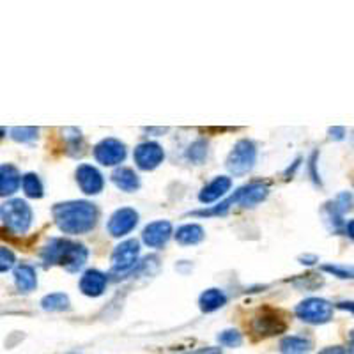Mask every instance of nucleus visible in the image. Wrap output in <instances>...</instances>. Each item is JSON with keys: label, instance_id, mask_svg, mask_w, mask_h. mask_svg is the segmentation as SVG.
I'll return each mask as SVG.
<instances>
[{"label": "nucleus", "instance_id": "nucleus-13", "mask_svg": "<svg viewBox=\"0 0 354 354\" xmlns=\"http://www.w3.org/2000/svg\"><path fill=\"white\" fill-rule=\"evenodd\" d=\"M172 236V223L167 220H158L149 223L142 232V241L149 248H163Z\"/></svg>", "mask_w": 354, "mask_h": 354}, {"label": "nucleus", "instance_id": "nucleus-2", "mask_svg": "<svg viewBox=\"0 0 354 354\" xmlns=\"http://www.w3.org/2000/svg\"><path fill=\"white\" fill-rule=\"evenodd\" d=\"M88 252L82 243L69 241L64 238L50 239L41 250V261L44 268L48 266H62L69 273H77L85 266Z\"/></svg>", "mask_w": 354, "mask_h": 354}, {"label": "nucleus", "instance_id": "nucleus-37", "mask_svg": "<svg viewBox=\"0 0 354 354\" xmlns=\"http://www.w3.org/2000/svg\"><path fill=\"white\" fill-rule=\"evenodd\" d=\"M346 234H347V236H349V238L353 239V241H354V220L347 221V225H346Z\"/></svg>", "mask_w": 354, "mask_h": 354}, {"label": "nucleus", "instance_id": "nucleus-11", "mask_svg": "<svg viewBox=\"0 0 354 354\" xmlns=\"http://www.w3.org/2000/svg\"><path fill=\"white\" fill-rule=\"evenodd\" d=\"M138 223V213L131 207H121L110 216L109 232L113 238H122L131 232Z\"/></svg>", "mask_w": 354, "mask_h": 354}, {"label": "nucleus", "instance_id": "nucleus-35", "mask_svg": "<svg viewBox=\"0 0 354 354\" xmlns=\"http://www.w3.org/2000/svg\"><path fill=\"white\" fill-rule=\"evenodd\" d=\"M337 308L347 310V312L354 314V301H340V303H337Z\"/></svg>", "mask_w": 354, "mask_h": 354}, {"label": "nucleus", "instance_id": "nucleus-6", "mask_svg": "<svg viewBox=\"0 0 354 354\" xmlns=\"http://www.w3.org/2000/svg\"><path fill=\"white\" fill-rule=\"evenodd\" d=\"M294 314L308 324H326L333 317V305L322 298H308L294 308Z\"/></svg>", "mask_w": 354, "mask_h": 354}, {"label": "nucleus", "instance_id": "nucleus-4", "mask_svg": "<svg viewBox=\"0 0 354 354\" xmlns=\"http://www.w3.org/2000/svg\"><path fill=\"white\" fill-rule=\"evenodd\" d=\"M255 161H257V147L252 140L243 138V140L236 142V145L227 156L225 165L234 176H245L254 169Z\"/></svg>", "mask_w": 354, "mask_h": 354}, {"label": "nucleus", "instance_id": "nucleus-10", "mask_svg": "<svg viewBox=\"0 0 354 354\" xmlns=\"http://www.w3.org/2000/svg\"><path fill=\"white\" fill-rule=\"evenodd\" d=\"M133 158H135L138 169L149 172L161 165V161L165 160V153H163V147L156 142H142L135 147Z\"/></svg>", "mask_w": 354, "mask_h": 354}, {"label": "nucleus", "instance_id": "nucleus-25", "mask_svg": "<svg viewBox=\"0 0 354 354\" xmlns=\"http://www.w3.org/2000/svg\"><path fill=\"white\" fill-rule=\"evenodd\" d=\"M41 306L46 312H62L69 308V298L64 292H52L41 299Z\"/></svg>", "mask_w": 354, "mask_h": 354}, {"label": "nucleus", "instance_id": "nucleus-14", "mask_svg": "<svg viewBox=\"0 0 354 354\" xmlns=\"http://www.w3.org/2000/svg\"><path fill=\"white\" fill-rule=\"evenodd\" d=\"M268 194H270L268 183H250V185L238 189V204L243 207H255L268 197Z\"/></svg>", "mask_w": 354, "mask_h": 354}, {"label": "nucleus", "instance_id": "nucleus-12", "mask_svg": "<svg viewBox=\"0 0 354 354\" xmlns=\"http://www.w3.org/2000/svg\"><path fill=\"white\" fill-rule=\"evenodd\" d=\"M77 183L85 195L101 194L103 186H105V181H103V176H101L100 170L93 165H87V163H84V165L77 169Z\"/></svg>", "mask_w": 354, "mask_h": 354}, {"label": "nucleus", "instance_id": "nucleus-9", "mask_svg": "<svg viewBox=\"0 0 354 354\" xmlns=\"http://www.w3.org/2000/svg\"><path fill=\"white\" fill-rule=\"evenodd\" d=\"M94 158L105 167H115L126 158V145L117 138H105L94 147Z\"/></svg>", "mask_w": 354, "mask_h": 354}, {"label": "nucleus", "instance_id": "nucleus-24", "mask_svg": "<svg viewBox=\"0 0 354 354\" xmlns=\"http://www.w3.org/2000/svg\"><path fill=\"white\" fill-rule=\"evenodd\" d=\"M21 188H24L25 195L30 198H41L44 195L43 183H41L37 174H32V172L25 174L24 179H21Z\"/></svg>", "mask_w": 354, "mask_h": 354}, {"label": "nucleus", "instance_id": "nucleus-21", "mask_svg": "<svg viewBox=\"0 0 354 354\" xmlns=\"http://www.w3.org/2000/svg\"><path fill=\"white\" fill-rule=\"evenodd\" d=\"M227 303V296L223 290L220 289H207L201 294V298H198V305H201L202 312L205 314H211L214 310L221 308V306Z\"/></svg>", "mask_w": 354, "mask_h": 354}, {"label": "nucleus", "instance_id": "nucleus-36", "mask_svg": "<svg viewBox=\"0 0 354 354\" xmlns=\"http://www.w3.org/2000/svg\"><path fill=\"white\" fill-rule=\"evenodd\" d=\"M299 261H301V264L312 266V264H315V262H317L319 259L315 257V255H301V257H299Z\"/></svg>", "mask_w": 354, "mask_h": 354}, {"label": "nucleus", "instance_id": "nucleus-38", "mask_svg": "<svg viewBox=\"0 0 354 354\" xmlns=\"http://www.w3.org/2000/svg\"><path fill=\"white\" fill-rule=\"evenodd\" d=\"M347 353L354 354V330L351 331V335H349V347H347Z\"/></svg>", "mask_w": 354, "mask_h": 354}, {"label": "nucleus", "instance_id": "nucleus-8", "mask_svg": "<svg viewBox=\"0 0 354 354\" xmlns=\"http://www.w3.org/2000/svg\"><path fill=\"white\" fill-rule=\"evenodd\" d=\"M138 254H140V245L137 239H128L117 245L112 254V273L121 274L131 271L137 264Z\"/></svg>", "mask_w": 354, "mask_h": 354}, {"label": "nucleus", "instance_id": "nucleus-27", "mask_svg": "<svg viewBox=\"0 0 354 354\" xmlns=\"http://www.w3.org/2000/svg\"><path fill=\"white\" fill-rule=\"evenodd\" d=\"M321 270L324 271V273H330L337 278H342V280H354V266L324 264L321 266Z\"/></svg>", "mask_w": 354, "mask_h": 354}, {"label": "nucleus", "instance_id": "nucleus-29", "mask_svg": "<svg viewBox=\"0 0 354 354\" xmlns=\"http://www.w3.org/2000/svg\"><path fill=\"white\" fill-rule=\"evenodd\" d=\"M218 342L225 347H239L243 344V337L238 330H225L218 335Z\"/></svg>", "mask_w": 354, "mask_h": 354}, {"label": "nucleus", "instance_id": "nucleus-7", "mask_svg": "<svg viewBox=\"0 0 354 354\" xmlns=\"http://www.w3.org/2000/svg\"><path fill=\"white\" fill-rule=\"evenodd\" d=\"M287 330V322L282 317V314L278 310L270 308V306H264L257 312V315L254 317L252 322V331L259 337H274V335H280Z\"/></svg>", "mask_w": 354, "mask_h": 354}, {"label": "nucleus", "instance_id": "nucleus-1", "mask_svg": "<svg viewBox=\"0 0 354 354\" xmlns=\"http://www.w3.org/2000/svg\"><path fill=\"white\" fill-rule=\"evenodd\" d=\"M53 220L64 234L78 236L96 227L97 207L87 201H69L53 205Z\"/></svg>", "mask_w": 354, "mask_h": 354}, {"label": "nucleus", "instance_id": "nucleus-20", "mask_svg": "<svg viewBox=\"0 0 354 354\" xmlns=\"http://www.w3.org/2000/svg\"><path fill=\"white\" fill-rule=\"evenodd\" d=\"M204 229L197 223H186V225L179 227L176 232V241L183 246L198 245L204 239Z\"/></svg>", "mask_w": 354, "mask_h": 354}, {"label": "nucleus", "instance_id": "nucleus-22", "mask_svg": "<svg viewBox=\"0 0 354 354\" xmlns=\"http://www.w3.org/2000/svg\"><path fill=\"white\" fill-rule=\"evenodd\" d=\"M62 137L66 140V153L73 158H78L85 153V142L82 131L77 128L62 129Z\"/></svg>", "mask_w": 354, "mask_h": 354}, {"label": "nucleus", "instance_id": "nucleus-28", "mask_svg": "<svg viewBox=\"0 0 354 354\" xmlns=\"http://www.w3.org/2000/svg\"><path fill=\"white\" fill-rule=\"evenodd\" d=\"M37 133H39L37 128H27V126H24V128H12L11 137L17 142H21V144H30V142L37 140Z\"/></svg>", "mask_w": 354, "mask_h": 354}, {"label": "nucleus", "instance_id": "nucleus-18", "mask_svg": "<svg viewBox=\"0 0 354 354\" xmlns=\"http://www.w3.org/2000/svg\"><path fill=\"white\" fill-rule=\"evenodd\" d=\"M112 181L117 188L126 192V194H133L140 188V179L135 174V170L128 169V167H119V169L113 170Z\"/></svg>", "mask_w": 354, "mask_h": 354}, {"label": "nucleus", "instance_id": "nucleus-31", "mask_svg": "<svg viewBox=\"0 0 354 354\" xmlns=\"http://www.w3.org/2000/svg\"><path fill=\"white\" fill-rule=\"evenodd\" d=\"M317 156H319L317 151L312 153V156H310V161H308V169H310V176H312V181H314L315 185H321V177H319L317 170H315V167H317Z\"/></svg>", "mask_w": 354, "mask_h": 354}, {"label": "nucleus", "instance_id": "nucleus-3", "mask_svg": "<svg viewBox=\"0 0 354 354\" xmlns=\"http://www.w3.org/2000/svg\"><path fill=\"white\" fill-rule=\"evenodd\" d=\"M0 214H2L4 227H8L12 234H18V236L27 232L32 225V209L21 198H12V201L4 202Z\"/></svg>", "mask_w": 354, "mask_h": 354}, {"label": "nucleus", "instance_id": "nucleus-16", "mask_svg": "<svg viewBox=\"0 0 354 354\" xmlns=\"http://www.w3.org/2000/svg\"><path fill=\"white\" fill-rule=\"evenodd\" d=\"M230 186H232V179H230V177H227V176L214 177L209 185L202 188V192L198 194V201H201L202 204H211V202H216L218 198L223 197V195L229 192Z\"/></svg>", "mask_w": 354, "mask_h": 354}, {"label": "nucleus", "instance_id": "nucleus-23", "mask_svg": "<svg viewBox=\"0 0 354 354\" xmlns=\"http://www.w3.org/2000/svg\"><path fill=\"white\" fill-rule=\"evenodd\" d=\"M310 351H312V342L299 335H290V337L282 338V342H280L282 354H308Z\"/></svg>", "mask_w": 354, "mask_h": 354}, {"label": "nucleus", "instance_id": "nucleus-17", "mask_svg": "<svg viewBox=\"0 0 354 354\" xmlns=\"http://www.w3.org/2000/svg\"><path fill=\"white\" fill-rule=\"evenodd\" d=\"M21 179L24 177L20 176L17 167L4 163V165L0 167V195L8 197V195H12L15 192H18V188L21 185Z\"/></svg>", "mask_w": 354, "mask_h": 354}, {"label": "nucleus", "instance_id": "nucleus-26", "mask_svg": "<svg viewBox=\"0 0 354 354\" xmlns=\"http://www.w3.org/2000/svg\"><path fill=\"white\" fill-rule=\"evenodd\" d=\"M205 156H207V142H205L204 138L195 140L194 144L189 145L188 151H186V158H188L192 163H195V165H202Z\"/></svg>", "mask_w": 354, "mask_h": 354}, {"label": "nucleus", "instance_id": "nucleus-32", "mask_svg": "<svg viewBox=\"0 0 354 354\" xmlns=\"http://www.w3.org/2000/svg\"><path fill=\"white\" fill-rule=\"evenodd\" d=\"M328 133H330V138H333V140H344V137H346V129H344L342 126L330 128L328 129Z\"/></svg>", "mask_w": 354, "mask_h": 354}, {"label": "nucleus", "instance_id": "nucleus-34", "mask_svg": "<svg viewBox=\"0 0 354 354\" xmlns=\"http://www.w3.org/2000/svg\"><path fill=\"white\" fill-rule=\"evenodd\" d=\"M185 354H221L220 347H202V349L194 351V353H185Z\"/></svg>", "mask_w": 354, "mask_h": 354}, {"label": "nucleus", "instance_id": "nucleus-33", "mask_svg": "<svg viewBox=\"0 0 354 354\" xmlns=\"http://www.w3.org/2000/svg\"><path fill=\"white\" fill-rule=\"evenodd\" d=\"M319 354H349V353H347V349H344L342 346H333V347L322 349Z\"/></svg>", "mask_w": 354, "mask_h": 354}, {"label": "nucleus", "instance_id": "nucleus-19", "mask_svg": "<svg viewBox=\"0 0 354 354\" xmlns=\"http://www.w3.org/2000/svg\"><path fill=\"white\" fill-rule=\"evenodd\" d=\"M15 282L20 292H32L37 287V277L36 270L32 266L28 264H20L15 270Z\"/></svg>", "mask_w": 354, "mask_h": 354}, {"label": "nucleus", "instance_id": "nucleus-15", "mask_svg": "<svg viewBox=\"0 0 354 354\" xmlns=\"http://www.w3.org/2000/svg\"><path fill=\"white\" fill-rule=\"evenodd\" d=\"M106 278L105 273H101L97 270H88L82 274L80 278V290L85 296H91V298H97L101 294L105 292L106 289Z\"/></svg>", "mask_w": 354, "mask_h": 354}, {"label": "nucleus", "instance_id": "nucleus-30", "mask_svg": "<svg viewBox=\"0 0 354 354\" xmlns=\"http://www.w3.org/2000/svg\"><path fill=\"white\" fill-rule=\"evenodd\" d=\"M15 262H17L15 254H12L8 246H2V248H0V271H2V273H8L9 270H12Z\"/></svg>", "mask_w": 354, "mask_h": 354}, {"label": "nucleus", "instance_id": "nucleus-5", "mask_svg": "<svg viewBox=\"0 0 354 354\" xmlns=\"http://www.w3.org/2000/svg\"><path fill=\"white\" fill-rule=\"evenodd\" d=\"M354 209V198L349 192H342L338 194L337 197L331 202H328L324 207H322V216L326 220V223L330 225V229L333 232H342L346 230V221H344V216H346L349 211Z\"/></svg>", "mask_w": 354, "mask_h": 354}]
</instances>
